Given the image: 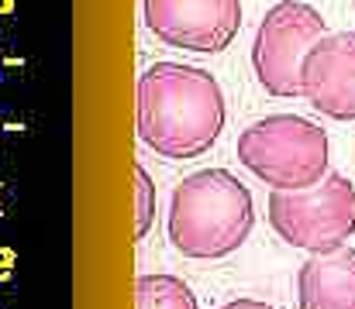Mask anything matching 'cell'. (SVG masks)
Listing matches in <instances>:
<instances>
[{"label": "cell", "mask_w": 355, "mask_h": 309, "mask_svg": "<svg viewBox=\"0 0 355 309\" xmlns=\"http://www.w3.org/2000/svg\"><path fill=\"white\" fill-rule=\"evenodd\" d=\"M221 83L197 66L155 62L138 79V138L162 158H197L225 131Z\"/></svg>", "instance_id": "obj_1"}, {"label": "cell", "mask_w": 355, "mask_h": 309, "mask_svg": "<svg viewBox=\"0 0 355 309\" xmlns=\"http://www.w3.org/2000/svg\"><path fill=\"white\" fill-rule=\"evenodd\" d=\"M300 309H355V251L338 244L314 251L297 272Z\"/></svg>", "instance_id": "obj_8"}, {"label": "cell", "mask_w": 355, "mask_h": 309, "mask_svg": "<svg viewBox=\"0 0 355 309\" xmlns=\"http://www.w3.org/2000/svg\"><path fill=\"white\" fill-rule=\"evenodd\" d=\"M272 230L300 251H331L355 234V186L349 176L328 172L307 189L269 193Z\"/></svg>", "instance_id": "obj_4"}, {"label": "cell", "mask_w": 355, "mask_h": 309, "mask_svg": "<svg viewBox=\"0 0 355 309\" xmlns=\"http://www.w3.org/2000/svg\"><path fill=\"white\" fill-rule=\"evenodd\" d=\"M321 35H328V21L318 7L304 0H279L269 7L252 41V69L259 86L279 100L300 97V62Z\"/></svg>", "instance_id": "obj_5"}, {"label": "cell", "mask_w": 355, "mask_h": 309, "mask_svg": "<svg viewBox=\"0 0 355 309\" xmlns=\"http://www.w3.org/2000/svg\"><path fill=\"white\" fill-rule=\"evenodd\" d=\"M328 134L297 113H269L238 134V162L272 189H307L328 176Z\"/></svg>", "instance_id": "obj_3"}, {"label": "cell", "mask_w": 355, "mask_h": 309, "mask_svg": "<svg viewBox=\"0 0 355 309\" xmlns=\"http://www.w3.org/2000/svg\"><path fill=\"white\" fill-rule=\"evenodd\" d=\"M300 97L331 120H355V31H328L307 48Z\"/></svg>", "instance_id": "obj_7"}, {"label": "cell", "mask_w": 355, "mask_h": 309, "mask_svg": "<svg viewBox=\"0 0 355 309\" xmlns=\"http://www.w3.org/2000/svg\"><path fill=\"white\" fill-rule=\"evenodd\" d=\"M135 309H200L190 285L176 275H138Z\"/></svg>", "instance_id": "obj_9"}, {"label": "cell", "mask_w": 355, "mask_h": 309, "mask_svg": "<svg viewBox=\"0 0 355 309\" xmlns=\"http://www.w3.org/2000/svg\"><path fill=\"white\" fill-rule=\"evenodd\" d=\"M166 227L183 258H228L255 227V203L248 186L228 169H204L173 189Z\"/></svg>", "instance_id": "obj_2"}, {"label": "cell", "mask_w": 355, "mask_h": 309, "mask_svg": "<svg viewBox=\"0 0 355 309\" xmlns=\"http://www.w3.org/2000/svg\"><path fill=\"white\" fill-rule=\"evenodd\" d=\"M152 220H155V182L141 165H135V241L148 234Z\"/></svg>", "instance_id": "obj_10"}, {"label": "cell", "mask_w": 355, "mask_h": 309, "mask_svg": "<svg viewBox=\"0 0 355 309\" xmlns=\"http://www.w3.org/2000/svg\"><path fill=\"white\" fill-rule=\"evenodd\" d=\"M148 31L187 52L218 55L241 28V0H141Z\"/></svg>", "instance_id": "obj_6"}, {"label": "cell", "mask_w": 355, "mask_h": 309, "mask_svg": "<svg viewBox=\"0 0 355 309\" xmlns=\"http://www.w3.org/2000/svg\"><path fill=\"white\" fill-rule=\"evenodd\" d=\"M221 309H272V306L262 303V299H232V303H225Z\"/></svg>", "instance_id": "obj_11"}]
</instances>
